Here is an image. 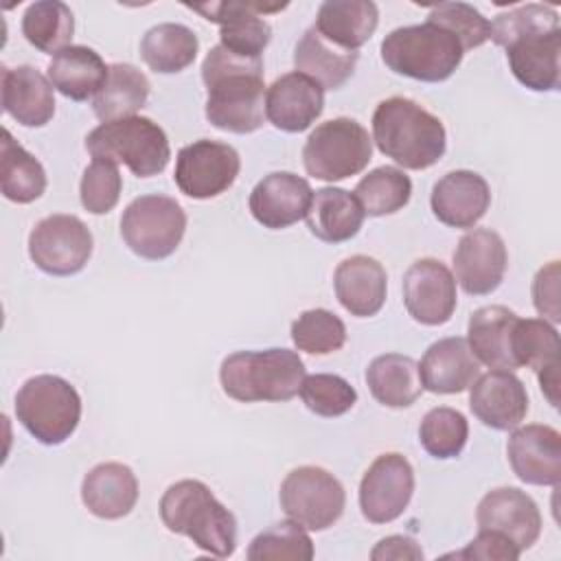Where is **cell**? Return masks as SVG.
<instances>
[{
  "label": "cell",
  "instance_id": "6da1fadb",
  "mask_svg": "<svg viewBox=\"0 0 561 561\" xmlns=\"http://www.w3.org/2000/svg\"><path fill=\"white\" fill-rule=\"evenodd\" d=\"M202 81L208 92L206 118L213 127L250 134L263 125L265 85L261 57H241L217 44L202 64Z\"/></svg>",
  "mask_w": 561,
  "mask_h": 561
},
{
  "label": "cell",
  "instance_id": "7a4b0ae2",
  "mask_svg": "<svg viewBox=\"0 0 561 561\" xmlns=\"http://www.w3.org/2000/svg\"><path fill=\"white\" fill-rule=\"evenodd\" d=\"M373 140L386 158L412 171L430 169L447 149L440 118L405 96L383 99L375 107Z\"/></svg>",
  "mask_w": 561,
  "mask_h": 561
},
{
  "label": "cell",
  "instance_id": "3957f363",
  "mask_svg": "<svg viewBox=\"0 0 561 561\" xmlns=\"http://www.w3.org/2000/svg\"><path fill=\"white\" fill-rule=\"evenodd\" d=\"M160 519L213 557H230L237 548L234 515L199 480L171 484L160 500Z\"/></svg>",
  "mask_w": 561,
  "mask_h": 561
},
{
  "label": "cell",
  "instance_id": "277c9868",
  "mask_svg": "<svg viewBox=\"0 0 561 561\" xmlns=\"http://www.w3.org/2000/svg\"><path fill=\"white\" fill-rule=\"evenodd\" d=\"M305 364L296 351H237L221 362L224 392L241 403L289 401L300 392Z\"/></svg>",
  "mask_w": 561,
  "mask_h": 561
},
{
  "label": "cell",
  "instance_id": "5b68a950",
  "mask_svg": "<svg viewBox=\"0 0 561 561\" xmlns=\"http://www.w3.org/2000/svg\"><path fill=\"white\" fill-rule=\"evenodd\" d=\"M465 48L460 39L440 24L399 26L381 42V59L388 70L427 83L449 79L460 66Z\"/></svg>",
  "mask_w": 561,
  "mask_h": 561
},
{
  "label": "cell",
  "instance_id": "8992f818",
  "mask_svg": "<svg viewBox=\"0 0 561 561\" xmlns=\"http://www.w3.org/2000/svg\"><path fill=\"white\" fill-rule=\"evenodd\" d=\"M85 149L94 160L123 162L138 178L162 173L171 158L164 129L147 116L101 123L85 136Z\"/></svg>",
  "mask_w": 561,
  "mask_h": 561
},
{
  "label": "cell",
  "instance_id": "52a82bcc",
  "mask_svg": "<svg viewBox=\"0 0 561 561\" xmlns=\"http://www.w3.org/2000/svg\"><path fill=\"white\" fill-rule=\"evenodd\" d=\"M15 416L42 445H61L81 419V397L57 375H35L15 394Z\"/></svg>",
  "mask_w": 561,
  "mask_h": 561
},
{
  "label": "cell",
  "instance_id": "ba28073f",
  "mask_svg": "<svg viewBox=\"0 0 561 561\" xmlns=\"http://www.w3.org/2000/svg\"><path fill=\"white\" fill-rule=\"evenodd\" d=\"M370 158L373 140L368 131L346 116L320 123L302 147L307 173L324 182H337L362 173Z\"/></svg>",
  "mask_w": 561,
  "mask_h": 561
},
{
  "label": "cell",
  "instance_id": "9c48e42d",
  "mask_svg": "<svg viewBox=\"0 0 561 561\" xmlns=\"http://www.w3.org/2000/svg\"><path fill=\"white\" fill-rule=\"evenodd\" d=\"M186 230V213L169 195H140L127 204L121 217L125 245L149 261L171 256Z\"/></svg>",
  "mask_w": 561,
  "mask_h": 561
},
{
  "label": "cell",
  "instance_id": "30bf717a",
  "mask_svg": "<svg viewBox=\"0 0 561 561\" xmlns=\"http://www.w3.org/2000/svg\"><path fill=\"white\" fill-rule=\"evenodd\" d=\"M280 508L307 530H327L346 506L342 482L322 467L305 465L291 469L280 482Z\"/></svg>",
  "mask_w": 561,
  "mask_h": 561
},
{
  "label": "cell",
  "instance_id": "8fae6325",
  "mask_svg": "<svg viewBox=\"0 0 561 561\" xmlns=\"http://www.w3.org/2000/svg\"><path fill=\"white\" fill-rule=\"evenodd\" d=\"M92 232L75 215H50L35 224L28 234L31 261L50 276L81 272L92 254Z\"/></svg>",
  "mask_w": 561,
  "mask_h": 561
},
{
  "label": "cell",
  "instance_id": "7c38bea8",
  "mask_svg": "<svg viewBox=\"0 0 561 561\" xmlns=\"http://www.w3.org/2000/svg\"><path fill=\"white\" fill-rule=\"evenodd\" d=\"M241 169L234 147L199 138L178 151L173 180L178 188L193 199H210L228 191Z\"/></svg>",
  "mask_w": 561,
  "mask_h": 561
},
{
  "label": "cell",
  "instance_id": "4fadbf2b",
  "mask_svg": "<svg viewBox=\"0 0 561 561\" xmlns=\"http://www.w3.org/2000/svg\"><path fill=\"white\" fill-rule=\"evenodd\" d=\"M414 493V471L405 456L381 454L373 460L359 484V508L370 524L394 522Z\"/></svg>",
  "mask_w": 561,
  "mask_h": 561
},
{
  "label": "cell",
  "instance_id": "5bb4252c",
  "mask_svg": "<svg viewBox=\"0 0 561 561\" xmlns=\"http://www.w3.org/2000/svg\"><path fill=\"white\" fill-rule=\"evenodd\" d=\"M456 278L445 263L419 259L403 274V305L416 322L445 324L456 309Z\"/></svg>",
  "mask_w": 561,
  "mask_h": 561
},
{
  "label": "cell",
  "instance_id": "9a60e30c",
  "mask_svg": "<svg viewBox=\"0 0 561 561\" xmlns=\"http://www.w3.org/2000/svg\"><path fill=\"white\" fill-rule=\"evenodd\" d=\"M287 4H261V2H210L188 4V9L202 13L206 20L219 24L221 46L241 57H261L272 39V28L261 13L285 9Z\"/></svg>",
  "mask_w": 561,
  "mask_h": 561
},
{
  "label": "cell",
  "instance_id": "2e32d148",
  "mask_svg": "<svg viewBox=\"0 0 561 561\" xmlns=\"http://www.w3.org/2000/svg\"><path fill=\"white\" fill-rule=\"evenodd\" d=\"M504 239L491 228H473L460 237L454 250V272L460 287L471 296L495 291L506 272Z\"/></svg>",
  "mask_w": 561,
  "mask_h": 561
},
{
  "label": "cell",
  "instance_id": "e0dca14e",
  "mask_svg": "<svg viewBox=\"0 0 561 561\" xmlns=\"http://www.w3.org/2000/svg\"><path fill=\"white\" fill-rule=\"evenodd\" d=\"M478 530H493L506 537L519 552L528 550L541 533V513L530 495L515 486L489 491L476 511Z\"/></svg>",
  "mask_w": 561,
  "mask_h": 561
},
{
  "label": "cell",
  "instance_id": "ac0fdd59",
  "mask_svg": "<svg viewBox=\"0 0 561 561\" xmlns=\"http://www.w3.org/2000/svg\"><path fill=\"white\" fill-rule=\"evenodd\" d=\"M506 59L515 79L535 92H552L561 83V28H537L506 42Z\"/></svg>",
  "mask_w": 561,
  "mask_h": 561
},
{
  "label": "cell",
  "instance_id": "d6986e66",
  "mask_svg": "<svg viewBox=\"0 0 561 561\" xmlns=\"http://www.w3.org/2000/svg\"><path fill=\"white\" fill-rule=\"evenodd\" d=\"M506 456L515 476L526 484L557 486L561 482V434L550 425L515 430L506 443Z\"/></svg>",
  "mask_w": 561,
  "mask_h": 561
},
{
  "label": "cell",
  "instance_id": "ffe728a7",
  "mask_svg": "<svg viewBox=\"0 0 561 561\" xmlns=\"http://www.w3.org/2000/svg\"><path fill=\"white\" fill-rule=\"evenodd\" d=\"M311 199L313 191L305 178L291 171H274L252 188L248 206L261 226L280 230L305 219Z\"/></svg>",
  "mask_w": 561,
  "mask_h": 561
},
{
  "label": "cell",
  "instance_id": "44dd1931",
  "mask_svg": "<svg viewBox=\"0 0 561 561\" xmlns=\"http://www.w3.org/2000/svg\"><path fill=\"white\" fill-rule=\"evenodd\" d=\"M469 388V408L486 427L508 432L526 419L528 394L522 379L511 370H491Z\"/></svg>",
  "mask_w": 561,
  "mask_h": 561
},
{
  "label": "cell",
  "instance_id": "7402d4cb",
  "mask_svg": "<svg viewBox=\"0 0 561 561\" xmlns=\"http://www.w3.org/2000/svg\"><path fill=\"white\" fill-rule=\"evenodd\" d=\"M322 110L324 90L298 70L278 77L265 92V116L280 131H305L320 118Z\"/></svg>",
  "mask_w": 561,
  "mask_h": 561
},
{
  "label": "cell",
  "instance_id": "603a6c76",
  "mask_svg": "<svg viewBox=\"0 0 561 561\" xmlns=\"http://www.w3.org/2000/svg\"><path fill=\"white\" fill-rule=\"evenodd\" d=\"M491 191L486 180L467 169L445 173L432 188L430 206L438 221L451 228H473L489 210Z\"/></svg>",
  "mask_w": 561,
  "mask_h": 561
},
{
  "label": "cell",
  "instance_id": "cb8c5ba5",
  "mask_svg": "<svg viewBox=\"0 0 561 561\" xmlns=\"http://www.w3.org/2000/svg\"><path fill=\"white\" fill-rule=\"evenodd\" d=\"M478 375L480 362L465 337H443L434 342L419 364L421 383L434 394L465 392Z\"/></svg>",
  "mask_w": 561,
  "mask_h": 561
},
{
  "label": "cell",
  "instance_id": "d4e9b609",
  "mask_svg": "<svg viewBox=\"0 0 561 561\" xmlns=\"http://www.w3.org/2000/svg\"><path fill=\"white\" fill-rule=\"evenodd\" d=\"M333 287L340 305L357 318L375 316L386 302L388 276L383 265L366 254L344 259L333 274Z\"/></svg>",
  "mask_w": 561,
  "mask_h": 561
},
{
  "label": "cell",
  "instance_id": "484cf974",
  "mask_svg": "<svg viewBox=\"0 0 561 561\" xmlns=\"http://www.w3.org/2000/svg\"><path fill=\"white\" fill-rule=\"evenodd\" d=\"M2 110L24 127H42L55 114L53 83L35 66H2Z\"/></svg>",
  "mask_w": 561,
  "mask_h": 561
},
{
  "label": "cell",
  "instance_id": "4316f807",
  "mask_svg": "<svg viewBox=\"0 0 561 561\" xmlns=\"http://www.w3.org/2000/svg\"><path fill=\"white\" fill-rule=\"evenodd\" d=\"M517 313L504 305H486L471 313L467 324V344L478 362L493 370L519 368L513 355V329Z\"/></svg>",
  "mask_w": 561,
  "mask_h": 561
},
{
  "label": "cell",
  "instance_id": "83f0119b",
  "mask_svg": "<svg viewBox=\"0 0 561 561\" xmlns=\"http://www.w3.org/2000/svg\"><path fill=\"white\" fill-rule=\"evenodd\" d=\"M85 508L101 519H121L131 513L138 500V480L123 462H101L81 482Z\"/></svg>",
  "mask_w": 561,
  "mask_h": 561
},
{
  "label": "cell",
  "instance_id": "f1b7e54d",
  "mask_svg": "<svg viewBox=\"0 0 561 561\" xmlns=\"http://www.w3.org/2000/svg\"><path fill=\"white\" fill-rule=\"evenodd\" d=\"M357 61V50H344L331 44L313 26L302 33L294 50L296 70L313 79L322 90L342 88L353 77Z\"/></svg>",
  "mask_w": 561,
  "mask_h": 561
},
{
  "label": "cell",
  "instance_id": "f546056e",
  "mask_svg": "<svg viewBox=\"0 0 561 561\" xmlns=\"http://www.w3.org/2000/svg\"><path fill=\"white\" fill-rule=\"evenodd\" d=\"M379 22V9L370 0H327L318 9L313 28L344 50L364 46Z\"/></svg>",
  "mask_w": 561,
  "mask_h": 561
},
{
  "label": "cell",
  "instance_id": "4dcf8cb0",
  "mask_svg": "<svg viewBox=\"0 0 561 561\" xmlns=\"http://www.w3.org/2000/svg\"><path fill=\"white\" fill-rule=\"evenodd\" d=\"M364 208L357 197L337 186H324L313 193L307 228L313 237L327 243H342L353 239L364 224Z\"/></svg>",
  "mask_w": 561,
  "mask_h": 561
},
{
  "label": "cell",
  "instance_id": "1f68e13d",
  "mask_svg": "<svg viewBox=\"0 0 561 561\" xmlns=\"http://www.w3.org/2000/svg\"><path fill=\"white\" fill-rule=\"evenodd\" d=\"M110 66L101 55L88 46H68L53 55L48 64V79L57 92L72 101L96 96L105 85Z\"/></svg>",
  "mask_w": 561,
  "mask_h": 561
},
{
  "label": "cell",
  "instance_id": "d6a6232c",
  "mask_svg": "<svg viewBox=\"0 0 561 561\" xmlns=\"http://www.w3.org/2000/svg\"><path fill=\"white\" fill-rule=\"evenodd\" d=\"M370 394L386 408H410L423 392L419 364L401 353L375 357L366 368Z\"/></svg>",
  "mask_w": 561,
  "mask_h": 561
},
{
  "label": "cell",
  "instance_id": "836d02e7",
  "mask_svg": "<svg viewBox=\"0 0 561 561\" xmlns=\"http://www.w3.org/2000/svg\"><path fill=\"white\" fill-rule=\"evenodd\" d=\"M197 35L175 22H162L151 26L140 39L142 61L160 75H173L188 68L197 57Z\"/></svg>",
  "mask_w": 561,
  "mask_h": 561
},
{
  "label": "cell",
  "instance_id": "e575fe53",
  "mask_svg": "<svg viewBox=\"0 0 561 561\" xmlns=\"http://www.w3.org/2000/svg\"><path fill=\"white\" fill-rule=\"evenodd\" d=\"M0 188L15 204H31L46 191V171L9 129H2L0 142Z\"/></svg>",
  "mask_w": 561,
  "mask_h": 561
},
{
  "label": "cell",
  "instance_id": "d590c367",
  "mask_svg": "<svg viewBox=\"0 0 561 561\" xmlns=\"http://www.w3.org/2000/svg\"><path fill=\"white\" fill-rule=\"evenodd\" d=\"M149 79L136 66L112 64L105 85L92 101V110L103 123L136 116L149 99Z\"/></svg>",
  "mask_w": 561,
  "mask_h": 561
},
{
  "label": "cell",
  "instance_id": "8d00e7d4",
  "mask_svg": "<svg viewBox=\"0 0 561 561\" xmlns=\"http://www.w3.org/2000/svg\"><path fill=\"white\" fill-rule=\"evenodd\" d=\"M22 33L31 46L42 53H59L70 46L75 18L68 4L59 0H39L28 4L22 18Z\"/></svg>",
  "mask_w": 561,
  "mask_h": 561
},
{
  "label": "cell",
  "instance_id": "74e56055",
  "mask_svg": "<svg viewBox=\"0 0 561 561\" xmlns=\"http://www.w3.org/2000/svg\"><path fill=\"white\" fill-rule=\"evenodd\" d=\"M353 195L366 215H392L410 202L412 180L397 167H377L357 182Z\"/></svg>",
  "mask_w": 561,
  "mask_h": 561
},
{
  "label": "cell",
  "instance_id": "f35d334b",
  "mask_svg": "<svg viewBox=\"0 0 561 561\" xmlns=\"http://www.w3.org/2000/svg\"><path fill=\"white\" fill-rule=\"evenodd\" d=\"M513 355L517 366L546 373L559 368V333L543 318H517L513 329Z\"/></svg>",
  "mask_w": 561,
  "mask_h": 561
},
{
  "label": "cell",
  "instance_id": "ab89813d",
  "mask_svg": "<svg viewBox=\"0 0 561 561\" xmlns=\"http://www.w3.org/2000/svg\"><path fill=\"white\" fill-rule=\"evenodd\" d=\"M467 438L469 423L454 408H432L419 425V440L423 449L438 460L460 456V451L467 445Z\"/></svg>",
  "mask_w": 561,
  "mask_h": 561
},
{
  "label": "cell",
  "instance_id": "60d3db41",
  "mask_svg": "<svg viewBox=\"0 0 561 561\" xmlns=\"http://www.w3.org/2000/svg\"><path fill=\"white\" fill-rule=\"evenodd\" d=\"M250 561H311L313 559V541L305 533V528L289 519L278 522L265 530H261L248 546Z\"/></svg>",
  "mask_w": 561,
  "mask_h": 561
},
{
  "label": "cell",
  "instance_id": "b9f144b4",
  "mask_svg": "<svg viewBox=\"0 0 561 561\" xmlns=\"http://www.w3.org/2000/svg\"><path fill=\"white\" fill-rule=\"evenodd\" d=\"M291 340L298 351L329 355L344 346L346 327L329 309H309L291 322Z\"/></svg>",
  "mask_w": 561,
  "mask_h": 561
},
{
  "label": "cell",
  "instance_id": "7bdbcfd3",
  "mask_svg": "<svg viewBox=\"0 0 561 561\" xmlns=\"http://www.w3.org/2000/svg\"><path fill=\"white\" fill-rule=\"evenodd\" d=\"M300 397L302 403L318 416H342L346 414L355 401H357V390L340 375L331 373H316V375H305L302 386H300Z\"/></svg>",
  "mask_w": 561,
  "mask_h": 561
},
{
  "label": "cell",
  "instance_id": "ee69618b",
  "mask_svg": "<svg viewBox=\"0 0 561 561\" xmlns=\"http://www.w3.org/2000/svg\"><path fill=\"white\" fill-rule=\"evenodd\" d=\"M427 20L451 31L465 50L478 48L491 37V22L467 2H438L430 9Z\"/></svg>",
  "mask_w": 561,
  "mask_h": 561
},
{
  "label": "cell",
  "instance_id": "f6af8a7d",
  "mask_svg": "<svg viewBox=\"0 0 561 561\" xmlns=\"http://www.w3.org/2000/svg\"><path fill=\"white\" fill-rule=\"evenodd\" d=\"M121 188L123 178L118 173V164L110 160H92V164L85 167L79 184L81 204L92 215H105L116 206Z\"/></svg>",
  "mask_w": 561,
  "mask_h": 561
},
{
  "label": "cell",
  "instance_id": "bcb514c9",
  "mask_svg": "<svg viewBox=\"0 0 561 561\" xmlns=\"http://www.w3.org/2000/svg\"><path fill=\"white\" fill-rule=\"evenodd\" d=\"M537 28H559V13L550 4H517L515 9L495 15L491 22V37L497 46H506L513 37L537 31Z\"/></svg>",
  "mask_w": 561,
  "mask_h": 561
},
{
  "label": "cell",
  "instance_id": "7dc6e473",
  "mask_svg": "<svg viewBox=\"0 0 561 561\" xmlns=\"http://www.w3.org/2000/svg\"><path fill=\"white\" fill-rule=\"evenodd\" d=\"M533 302L535 309L548 318L550 322L561 320V307H559V261H550L543 265L535 280H533Z\"/></svg>",
  "mask_w": 561,
  "mask_h": 561
},
{
  "label": "cell",
  "instance_id": "c3c4849f",
  "mask_svg": "<svg viewBox=\"0 0 561 561\" xmlns=\"http://www.w3.org/2000/svg\"><path fill=\"white\" fill-rule=\"evenodd\" d=\"M519 550L500 533L493 530H478V537L473 541H469V546L460 552L447 554V557H456V559H497V561H517L519 559Z\"/></svg>",
  "mask_w": 561,
  "mask_h": 561
},
{
  "label": "cell",
  "instance_id": "681fc988",
  "mask_svg": "<svg viewBox=\"0 0 561 561\" xmlns=\"http://www.w3.org/2000/svg\"><path fill=\"white\" fill-rule=\"evenodd\" d=\"M373 561H386V559H423V550L421 546H416L414 539L403 537V535H390L383 537L370 552Z\"/></svg>",
  "mask_w": 561,
  "mask_h": 561
}]
</instances>
